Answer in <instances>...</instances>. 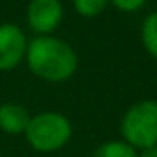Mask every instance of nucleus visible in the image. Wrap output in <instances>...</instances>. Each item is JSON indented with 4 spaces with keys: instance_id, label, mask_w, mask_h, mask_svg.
Here are the masks:
<instances>
[{
    "instance_id": "nucleus-1",
    "label": "nucleus",
    "mask_w": 157,
    "mask_h": 157,
    "mask_svg": "<svg viewBox=\"0 0 157 157\" xmlns=\"http://www.w3.org/2000/svg\"><path fill=\"white\" fill-rule=\"evenodd\" d=\"M26 61L30 70L50 83H63L78 70V56L74 48L52 35H37L28 43Z\"/></svg>"
},
{
    "instance_id": "nucleus-2",
    "label": "nucleus",
    "mask_w": 157,
    "mask_h": 157,
    "mask_svg": "<svg viewBox=\"0 0 157 157\" xmlns=\"http://www.w3.org/2000/svg\"><path fill=\"white\" fill-rule=\"evenodd\" d=\"M120 135L137 151L157 146V100H140L129 105L120 118Z\"/></svg>"
},
{
    "instance_id": "nucleus-3",
    "label": "nucleus",
    "mask_w": 157,
    "mask_h": 157,
    "mask_svg": "<svg viewBox=\"0 0 157 157\" xmlns=\"http://www.w3.org/2000/svg\"><path fill=\"white\" fill-rule=\"evenodd\" d=\"M24 135L33 150L50 153L68 144L72 137V124L61 113L44 111L30 118Z\"/></svg>"
},
{
    "instance_id": "nucleus-4",
    "label": "nucleus",
    "mask_w": 157,
    "mask_h": 157,
    "mask_svg": "<svg viewBox=\"0 0 157 157\" xmlns=\"http://www.w3.org/2000/svg\"><path fill=\"white\" fill-rule=\"evenodd\" d=\"M26 35L11 22L0 24V70H13L26 56Z\"/></svg>"
},
{
    "instance_id": "nucleus-5",
    "label": "nucleus",
    "mask_w": 157,
    "mask_h": 157,
    "mask_svg": "<svg viewBox=\"0 0 157 157\" xmlns=\"http://www.w3.org/2000/svg\"><path fill=\"white\" fill-rule=\"evenodd\" d=\"M26 17L37 35H50L63 21V4L61 0H32Z\"/></svg>"
},
{
    "instance_id": "nucleus-6",
    "label": "nucleus",
    "mask_w": 157,
    "mask_h": 157,
    "mask_svg": "<svg viewBox=\"0 0 157 157\" xmlns=\"http://www.w3.org/2000/svg\"><path fill=\"white\" fill-rule=\"evenodd\" d=\"M30 115L26 107L19 104H2L0 105V129L10 133V135H19L24 133L30 122Z\"/></svg>"
},
{
    "instance_id": "nucleus-7",
    "label": "nucleus",
    "mask_w": 157,
    "mask_h": 157,
    "mask_svg": "<svg viewBox=\"0 0 157 157\" xmlns=\"http://www.w3.org/2000/svg\"><path fill=\"white\" fill-rule=\"evenodd\" d=\"M140 43L148 56L157 59V11L150 13L140 26Z\"/></svg>"
},
{
    "instance_id": "nucleus-8",
    "label": "nucleus",
    "mask_w": 157,
    "mask_h": 157,
    "mask_svg": "<svg viewBox=\"0 0 157 157\" xmlns=\"http://www.w3.org/2000/svg\"><path fill=\"white\" fill-rule=\"evenodd\" d=\"M139 151L129 146L128 142L120 140H107L104 144H100L96 148V151L93 153V157H137Z\"/></svg>"
},
{
    "instance_id": "nucleus-9",
    "label": "nucleus",
    "mask_w": 157,
    "mask_h": 157,
    "mask_svg": "<svg viewBox=\"0 0 157 157\" xmlns=\"http://www.w3.org/2000/svg\"><path fill=\"white\" fill-rule=\"evenodd\" d=\"M72 4L78 15L93 19V17H98L107 8L109 0H72Z\"/></svg>"
},
{
    "instance_id": "nucleus-10",
    "label": "nucleus",
    "mask_w": 157,
    "mask_h": 157,
    "mask_svg": "<svg viewBox=\"0 0 157 157\" xmlns=\"http://www.w3.org/2000/svg\"><path fill=\"white\" fill-rule=\"evenodd\" d=\"M109 4H113V8L122 13H135L144 8L146 0H109Z\"/></svg>"
},
{
    "instance_id": "nucleus-11",
    "label": "nucleus",
    "mask_w": 157,
    "mask_h": 157,
    "mask_svg": "<svg viewBox=\"0 0 157 157\" xmlns=\"http://www.w3.org/2000/svg\"><path fill=\"white\" fill-rule=\"evenodd\" d=\"M137 157H157V146H150V148L140 150Z\"/></svg>"
}]
</instances>
